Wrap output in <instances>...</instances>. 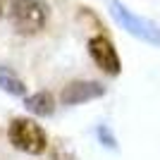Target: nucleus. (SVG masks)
<instances>
[{
	"mask_svg": "<svg viewBox=\"0 0 160 160\" xmlns=\"http://www.w3.org/2000/svg\"><path fill=\"white\" fill-rule=\"evenodd\" d=\"M10 2H12V0H0V19H2V17H5V12L10 10Z\"/></svg>",
	"mask_w": 160,
	"mask_h": 160,
	"instance_id": "9d476101",
	"label": "nucleus"
},
{
	"mask_svg": "<svg viewBox=\"0 0 160 160\" xmlns=\"http://www.w3.org/2000/svg\"><path fill=\"white\" fill-rule=\"evenodd\" d=\"M7 139L17 151H22L27 155H41L50 146L48 134L31 117H14L10 122V127H7Z\"/></svg>",
	"mask_w": 160,
	"mask_h": 160,
	"instance_id": "f03ea898",
	"label": "nucleus"
},
{
	"mask_svg": "<svg viewBox=\"0 0 160 160\" xmlns=\"http://www.w3.org/2000/svg\"><path fill=\"white\" fill-rule=\"evenodd\" d=\"M48 5L43 0H12L10 2V24L19 36H33L48 24Z\"/></svg>",
	"mask_w": 160,
	"mask_h": 160,
	"instance_id": "f257e3e1",
	"label": "nucleus"
},
{
	"mask_svg": "<svg viewBox=\"0 0 160 160\" xmlns=\"http://www.w3.org/2000/svg\"><path fill=\"white\" fill-rule=\"evenodd\" d=\"M50 160H79L77 153H74V148L62 139H55L50 143Z\"/></svg>",
	"mask_w": 160,
	"mask_h": 160,
	"instance_id": "6e6552de",
	"label": "nucleus"
},
{
	"mask_svg": "<svg viewBox=\"0 0 160 160\" xmlns=\"http://www.w3.org/2000/svg\"><path fill=\"white\" fill-rule=\"evenodd\" d=\"M0 91H5L7 96H17V98H22V96L27 93V84H24V79L14 72L12 67L0 65Z\"/></svg>",
	"mask_w": 160,
	"mask_h": 160,
	"instance_id": "0eeeda50",
	"label": "nucleus"
},
{
	"mask_svg": "<svg viewBox=\"0 0 160 160\" xmlns=\"http://www.w3.org/2000/svg\"><path fill=\"white\" fill-rule=\"evenodd\" d=\"M108 88L100 84V81H91V79H74L69 81L67 86H62L60 91V103L67 108L72 105H81V103H88V100L103 98Z\"/></svg>",
	"mask_w": 160,
	"mask_h": 160,
	"instance_id": "39448f33",
	"label": "nucleus"
},
{
	"mask_svg": "<svg viewBox=\"0 0 160 160\" xmlns=\"http://www.w3.org/2000/svg\"><path fill=\"white\" fill-rule=\"evenodd\" d=\"M96 134H98V139H100V143L105 148H112V151H117V139L112 136V132L105 127V124H98V129H96Z\"/></svg>",
	"mask_w": 160,
	"mask_h": 160,
	"instance_id": "1a4fd4ad",
	"label": "nucleus"
},
{
	"mask_svg": "<svg viewBox=\"0 0 160 160\" xmlns=\"http://www.w3.org/2000/svg\"><path fill=\"white\" fill-rule=\"evenodd\" d=\"M24 108L36 117H50L55 112V98L50 91H38V93H31L24 100Z\"/></svg>",
	"mask_w": 160,
	"mask_h": 160,
	"instance_id": "423d86ee",
	"label": "nucleus"
},
{
	"mask_svg": "<svg viewBox=\"0 0 160 160\" xmlns=\"http://www.w3.org/2000/svg\"><path fill=\"white\" fill-rule=\"evenodd\" d=\"M108 7H110L112 19L127 33L136 36V38L143 41V43H151V46L160 48V27L155 22H151V19H146V17H141V14L132 12L127 5H122L120 0H110Z\"/></svg>",
	"mask_w": 160,
	"mask_h": 160,
	"instance_id": "7ed1b4c3",
	"label": "nucleus"
},
{
	"mask_svg": "<svg viewBox=\"0 0 160 160\" xmlns=\"http://www.w3.org/2000/svg\"><path fill=\"white\" fill-rule=\"evenodd\" d=\"M86 48H88L91 60L96 62V67H98L100 72L110 74V77H117L122 72V60H120V55H117V48H115V43L108 38L105 33L91 36Z\"/></svg>",
	"mask_w": 160,
	"mask_h": 160,
	"instance_id": "20e7f679",
	"label": "nucleus"
}]
</instances>
